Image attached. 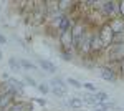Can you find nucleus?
<instances>
[{
    "instance_id": "obj_1",
    "label": "nucleus",
    "mask_w": 124,
    "mask_h": 111,
    "mask_svg": "<svg viewBox=\"0 0 124 111\" xmlns=\"http://www.w3.org/2000/svg\"><path fill=\"white\" fill-rule=\"evenodd\" d=\"M58 40H60L61 46H63V51H71L73 50V33H71V30L60 33Z\"/></svg>"
},
{
    "instance_id": "obj_2",
    "label": "nucleus",
    "mask_w": 124,
    "mask_h": 111,
    "mask_svg": "<svg viewBox=\"0 0 124 111\" xmlns=\"http://www.w3.org/2000/svg\"><path fill=\"white\" fill-rule=\"evenodd\" d=\"M98 35H99V38L103 40V43H104L106 46L111 45L113 43V38H114V32L111 30V27L106 23V25H103V28L98 32Z\"/></svg>"
},
{
    "instance_id": "obj_3",
    "label": "nucleus",
    "mask_w": 124,
    "mask_h": 111,
    "mask_svg": "<svg viewBox=\"0 0 124 111\" xmlns=\"http://www.w3.org/2000/svg\"><path fill=\"white\" fill-rule=\"evenodd\" d=\"M99 76H101L103 80H106V81H116V78H117L116 71L113 70V68H109V66H103Z\"/></svg>"
},
{
    "instance_id": "obj_4",
    "label": "nucleus",
    "mask_w": 124,
    "mask_h": 111,
    "mask_svg": "<svg viewBox=\"0 0 124 111\" xmlns=\"http://www.w3.org/2000/svg\"><path fill=\"white\" fill-rule=\"evenodd\" d=\"M104 43H103V40L99 38L98 33H94L93 37H91V53H96V51H101L103 48H104Z\"/></svg>"
},
{
    "instance_id": "obj_5",
    "label": "nucleus",
    "mask_w": 124,
    "mask_h": 111,
    "mask_svg": "<svg viewBox=\"0 0 124 111\" xmlns=\"http://www.w3.org/2000/svg\"><path fill=\"white\" fill-rule=\"evenodd\" d=\"M38 65L43 68V70H46V71H50V73H56L58 71V68L50 60H45V58H38Z\"/></svg>"
},
{
    "instance_id": "obj_6",
    "label": "nucleus",
    "mask_w": 124,
    "mask_h": 111,
    "mask_svg": "<svg viewBox=\"0 0 124 111\" xmlns=\"http://www.w3.org/2000/svg\"><path fill=\"white\" fill-rule=\"evenodd\" d=\"M8 66L15 71V73H18L20 70H22V65H20V60H17V58H8Z\"/></svg>"
},
{
    "instance_id": "obj_7",
    "label": "nucleus",
    "mask_w": 124,
    "mask_h": 111,
    "mask_svg": "<svg viewBox=\"0 0 124 111\" xmlns=\"http://www.w3.org/2000/svg\"><path fill=\"white\" fill-rule=\"evenodd\" d=\"M51 85H55V86H56V88H61V90H65V91H66L68 90V83L66 81H65V80H61V78H60V76H55V78H53V80H51Z\"/></svg>"
},
{
    "instance_id": "obj_8",
    "label": "nucleus",
    "mask_w": 124,
    "mask_h": 111,
    "mask_svg": "<svg viewBox=\"0 0 124 111\" xmlns=\"http://www.w3.org/2000/svg\"><path fill=\"white\" fill-rule=\"evenodd\" d=\"M20 65H22V68H25V70H31V71H37L38 70V66L33 65L28 60H25V58H20Z\"/></svg>"
},
{
    "instance_id": "obj_9",
    "label": "nucleus",
    "mask_w": 124,
    "mask_h": 111,
    "mask_svg": "<svg viewBox=\"0 0 124 111\" xmlns=\"http://www.w3.org/2000/svg\"><path fill=\"white\" fill-rule=\"evenodd\" d=\"M94 100L98 103H109V96L103 91H98V93H94Z\"/></svg>"
},
{
    "instance_id": "obj_10",
    "label": "nucleus",
    "mask_w": 124,
    "mask_h": 111,
    "mask_svg": "<svg viewBox=\"0 0 124 111\" xmlns=\"http://www.w3.org/2000/svg\"><path fill=\"white\" fill-rule=\"evenodd\" d=\"M68 106H71V108H81L83 106V100H79V98H70L68 100Z\"/></svg>"
},
{
    "instance_id": "obj_11",
    "label": "nucleus",
    "mask_w": 124,
    "mask_h": 111,
    "mask_svg": "<svg viewBox=\"0 0 124 111\" xmlns=\"http://www.w3.org/2000/svg\"><path fill=\"white\" fill-rule=\"evenodd\" d=\"M8 81H10L12 85H13V86H15V88H17V90H18L20 93L23 91V86H25V85H23V81H20V80H17V78H13V76L10 78Z\"/></svg>"
},
{
    "instance_id": "obj_12",
    "label": "nucleus",
    "mask_w": 124,
    "mask_h": 111,
    "mask_svg": "<svg viewBox=\"0 0 124 111\" xmlns=\"http://www.w3.org/2000/svg\"><path fill=\"white\" fill-rule=\"evenodd\" d=\"M66 83H68V86H73V88H76V90L83 88V83H81V81H78V80H75V78H68Z\"/></svg>"
},
{
    "instance_id": "obj_13",
    "label": "nucleus",
    "mask_w": 124,
    "mask_h": 111,
    "mask_svg": "<svg viewBox=\"0 0 124 111\" xmlns=\"http://www.w3.org/2000/svg\"><path fill=\"white\" fill-rule=\"evenodd\" d=\"M83 88L88 90V91H91V93H98V86L94 83H91V81H85L83 83Z\"/></svg>"
},
{
    "instance_id": "obj_14",
    "label": "nucleus",
    "mask_w": 124,
    "mask_h": 111,
    "mask_svg": "<svg viewBox=\"0 0 124 111\" xmlns=\"http://www.w3.org/2000/svg\"><path fill=\"white\" fill-rule=\"evenodd\" d=\"M37 90H38L41 94H48V93L51 91V88H50L48 85H45V83H40L38 86H37Z\"/></svg>"
},
{
    "instance_id": "obj_15",
    "label": "nucleus",
    "mask_w": 124,
    "mask_h": 111,
    "mask_svg": "<svg viewBox=\"0 0 124 111\" xmlns=\"http://www.w3.org/2000/svg\"><path fill=\"white\" fill-rule=\"evenodd\" d=\"M51 91H53V94H56L58 98H65V96H66V91H65V90H61V88H56V86H53V88H51Z\"/></svg>"
},
{
    "instance_id": "obj_16",
    "label": "nucleus",
    "mask_w": 124,
    "mask_h": 111,
    "mask_svg": "<svg viewBox=\"0 0 124 111\" xmlns=\"http://www.w3.org/2000/svg\"><path fill=\"white\" fill-rule=\"evenodd\" d=\"M70 5H73V3L68 2V0H60V2H58V9H60V10H66Z\"/></svg>"
},
{
    "instance_id": "obj_17",
    "label": "nucleus",
    "mask_w": 124,
    "mask_h": 111,
    "mask_svg": "<svg viewBox=\"0 0 124 111\" xmlns=\"http://www.w3.org/2000/svg\"><path fill=\"white\" fill-rule=\"evenodd\" d=\"M25 83L30 85V86H35V88L38 86V83H37V81H35V80H33L31 76H28V75H25Z\"/></svg>"
},
{
    "instance_id": "obj_18",
    "label": "nucleus",
    "mask_w": 124,
    "mask_h": 111,
    "mask_svg": "<svg viewBox=\"0 0 124 111\" xmlns=\"http://www.w3.org/2000/svg\"><path fill=\"white\" fill-rule=\"evenodd\" d=\"M119 15L124 17V0H123V2H119Z\"/></svg>"
},
{
    "instance_id": "obj_19",
    "label": "nucleus",
    "mask_w": 124,
    "mask_h": 111,
    "mask_svg": "<svg viewBox=\"0 0 124 111\" xmlns=\"http://www.w3.org/2000/svg\"><path fill=\"white\" fill-rule=\"evenodd\" d=\"M35 101L38 103L40 106H46V101H45V100H41V98H35Z\"/></svg>"
},
{
    "instance_id": "obj_20",
    "label": "nucleus",
    "mask_w": 124,
    "mask_h": 111,
    "mask_svg": "<svg viewBox=\"0 0 124 111\" xmlns=\"http://www.w3.org/2000/svg\"><path fill=\"white\" fill-rule=\"evenodd\" d=\"M119 73H123V76H124V60L119 61Z\"/></svg>"
},
{
    "instance_id": "obj_21",
    "label": "nucleus",
    "mask_w": 124,
    "mask_h": 111,
    "mask_svg": "<svg viewBox=\"0 0 124 111\" xmlns=\"http://www.w3.org/2000/svg\"><path fill=\"white\" fill-rule=\"evenodd\" d=\"M2 78H3V80H7V81H8L10 78H12V76H10L8 73H5V71H3V73H2Z\"/></svg>"
},
{
    "instance_id": "obj_22",
    "label": "nucleus",
    "mask_w": 124,
    "mask_h": 111,
    "mask_svg": "<svg viewBox=\"0 0 124 111\" xmlns=\"http://www.w3.org/2000/svg\"><path fill=\"white\" fill-rule=\"evenodd\" d=\"M5 42H7V40H5V37H3V35H0V45H3Z\"/></svg>"
},
{
    "instance_id": "obj_23",
    "label": "nucleus",
    "mask_w": 124,
    "mask_h": 111,
    "mask_svg": "<svg viewBox=\"0 0 124 111\" xmlns=\"http://www.w3.org/2000/svg\"><path fill=\"white\" fill-rule=\"evenodd\" d=\"M0 60H2V50H0Z\"/></svg>"
},
{
    "instance_id": "obj_24",
    "label": "nucleus",
    "mask_w": 124,
    "mask_h": 111,
    "mask_svg": "<svg viewBox=\"0 0 124 111\" xmlns=\"http://www.w3.org/2000/svg\"><path fill=\"white\" fill-rule=\"evenodd\" d=\"M93 111H98V110H93Z\"/></svg>"
}]
</instances>
